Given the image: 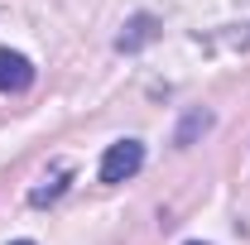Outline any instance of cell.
I'll return each instance as SVG.
<instances>
[{
  "label": "cell",
  "instance_id": "obj_1",
  "mask_svg": "<svg viewBox=\"0 0 250 245\" xmlns=\"http://www.w3.org/2000/svg\"><path fill=\"white\" fill-rule=\"evenodd\" d=\"M145 168V144L140 140H116L111 149L101 154V183H125V178H135Z\"/></svg>",
  "mask_w": 250,
  "mask_h": 245
},
{
  "label": "cell",
  "instance_id": "obj_2",
  "mask_svg": "<svg viewBox=\"0 0 250 245\" xmlns=\"http://www.w3.org/2000/svg\"><path fill=\"white\" fill-rule=\"evenodd\" d=\"M34 82V62L15 48H0V92H24Z\"/></svg>",
  "mask_w": 250,
  "mask_h": 245
},
{
  "label": "cell",
  "instance_id": "obj_3",
  "mask_svg": "<svg viewBox=\"0 0 250 245\" xmlns=\"http://www.w3.org/2000/svg\"><path fill=\"white\" fill-rule=\"evenodd\" d=\"M154 34H159V20H154V15H135V20H130V29L116 39V48H121V53H135V48H145Z\"/></svg>",
  "mask_w": 250,
  "mask_h": 245
},
{
  "label": "cell",
  "instance_id": "obj_4",
  "mask_svg": "<svg viewBox=\"0 0 250 245\" xmlns=\"http://www.w3.org/2000/svg\"><path fill=\"white\" fill-rule=\"evenodd\" d=\"M67 173H72V168H67V163H58V168H53V178H43V187H34V192H29V202H34V207L53 202L62 187H67Z\"/></svg>",
  "mask_w": 250,
  "mask_h": 245
},
{
  "label": "cell",
  "instance_id": "obj_5",
  "mask_svg": "<svg viewBox=\"0 0 250 245\" xmlns=\"http://www.w3.org/2000/svg\"><path fill=\"white\" fill-rule=\"evenodd\" d=\"M10 245H34V241H10Z\"/></svg>",
  "mask_w": 250,
  "mask_h": 245
},
{
  "label": "cell",
  "instance_id": "obj_6",
  "mask_svg": "<svg viewBox=\"0 0 250 245\" xmlns=\"http://www.w3.org/2000/svg\"><path fill=\"white\" fill-rule=\"evenodd\" d=\"M188 245H202V241H188Z\"/></svg>",
  "mask_w": 250,
  "mask_h": 245
}]
</instances>
